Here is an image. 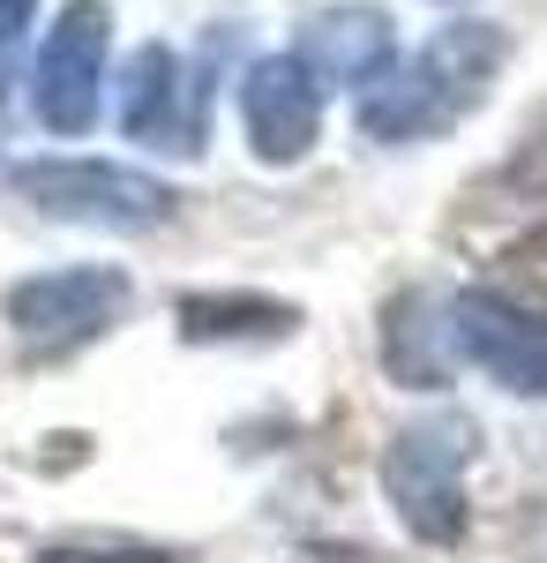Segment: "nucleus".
Returning <instances> with one entry per match:
<instances>
[{
    "label": "nucleus",
    "instance_id": "f257e3e1",
    "mask_svg": "<svg viewBox=\"0 0 547 563\" xmlns=\"http://www.w3.org/2000/svg\"><path fill=\"white\" fill-rule=\"evenodd\" d=\"M503 68V31L495 23H443L413 60H390L376 84L360 90V129L376 143H427L458 129L480 106V90Z\"/></svg>",
    "mask_w": 547,
    "mask_h": 563
},
{
    "label": "nucleus",
    "instance_id": "f03ea898",
    "mask_svg": "<svg viewBox=\"0 0 547 563\" xmlns=\"http://www.w3.org/2000/svg\"><path fill=\"white\" fill-rule=\"evenodd\" d=\"M15 188L38 203L45 218H68V225H105V233H150L172 218V188L150 174H127L105 158H31Z\"/></svg>",
    "mask_w": 547,
    "mask_h": 563
},
{
    "label": "nucleus",
    "instance_id": "7ed1b4c3",
    "mask_svg": "<svg viewBox=\"0 0 547 563\" xmlns=\"http://www.w3.org/2000/svg\"><path fill=\"white\" fill-rule=\"evenodd\" d=\"M465 451H472L465 421H421V429L390 435V451H382V488H390L398 519L435 549H450L465 533Z\"/></svg>",
    "mask_w": 547,
    "mask_h": 563
},
{
    "label": "nucleus",
    "instance_id": "20e7f679",
    "mask_svg": "<svg viewBox=\"0 0 547 563\" xmlns=\"http://www.w3.org/2000/svg\"><path fill=\"white\" fill-rule=\"evenodd\" d=\"M121 308H127V271H105V263L45 271V278H23L8 294V331L31 353H76L98 331H113Z\"/></svg>",
    "mask_w": 547,
    "mask_h": 563
},
{
    "label": "nucleus",
    "instance_id": "39448f33",
    "mask_svg": "<svg viewBox=\"0 0 547 563\" xmlns=\"http://www.w3.org/2000/svg\"><path fill=\"white\" fill-rule=\"evenodd\" d=\"M98 84H105V8L68 0L38 45V98L31 106L53 135H83L98 121Z\"/></svg>",
    "mask_w": 547,
    "mask_h": 563
},
{
    "label": "nucleus",
    "instance_id": "423d86ee",
    "mask_svg": "<svg viewBox=\"0 0 547 563\" xmlns=\"http://www.w3.org/2000/svg\"><path fill=\"white\" fill-rule=\"evenodd\" d=\"M241 129L263 166H293L323 129V76L300 53H263L241 76Z\"/></svg>",
    "mask_w": 547,
    "mask_h": 563
},
{
    "label": "nucleus",
    "instance_id": "0eeeda50",
    "mask_svg": "<svg viewBox=\"0 0 547 563\" xmlns=\"http://www.w3.org/2000/svg\"><path fill=\"white\" fill-rule=\"evenodd\" d=\"M443 331H450V361H472L480 376H495L503 390L547 398V331L517 323V316L495 308L488 294L443 301Z\"/></svg>",
    "mask_w": 547,
    "mask_h": 563
},
{
    "label": "nucleus",
    "instance_id": "6e6552de",
    "mask_svg": "<svg viewBox=\"0 0 547 563\" xmlns=\"http://www.w3.org/2000/svg\"><path fill=\"white\" fill-rule=\"evenodd\" d=\"M180 98H188V68L172 60V45H143L121 76V129L135 143H166V151H172V135H180V151H196L188 143L196 121L180 113Z\"/></svg>",
    "mask_w": 547,
    "mask_h": 563
},
{
    "label": "nucleus",
    "instance_id": "1a4fd4ad",
    "mask_svg": "<svg viewBox=\"0 0 547 563\" xmlns=\"http://www.w3.org/2000/svg\"><path fill=\"white\" fill-rule=\"evenodd\" d=\"M300 60H308L315 76H331V84H360L368 90L398 53H390V23H382L376 8H331V15H315Z\"/></svg>",
    "mask_w": 547,
    "mask_h": 563
},
{
    "label": "nucleus",
    "instance_id": "9d476101",
    "mask_svg": "<svg viewBox=\"0 0 547 563\" xmlns=\"http://www.w3.org/2000/svg\"><path fill=\"white\" fill-rule=\"evenodd\" d=\"M300 316L286 301H255V294H196V301H180V331L188 339H286Z\"/></svg>",
    "mask_w": 547,
    "mask_h": 563
},
{
    "label": "nucleus",
    "instance_id": "9b49d317",
    "mask_svg": "<svg viewBox=\"0 0 547 563\" xmlns=\"http://www.w3.org/2000/svg\"><path fill=\"white\" fill-rule=\"evenodd\" d=\"M480 294H488L495 308H510L517 323L547 331V225L533 233V241H517V249L495 256V278H488Z\"/></svg>",
    "mask_w": 547,
    "mask_h": 563
},
{
    "label": "nucleus",
    "instance_id": "f8f14e48",
    "mask_svg": "<svg viewBox=\"0 0 547 563\" xmlns=\"http://www.w3.org/2000/svg\"><path fill=\"white\" fill-rule=\"evenodd\" d=\"M45 563H172V549H143V541H60Z\"/></svg>",
    "mask_w": 547,
    "mask_h": 563
},
{
    "label": "nucleus",
    "instance_id": "ddd939ff",
    "mask_svg": "<svg viewBox=\"0 0 547 563\" xmlns=\"http://www.w3.org/2000/svg\"><path fill=\"white\" fill-rule=\"evenodd\" d=\"M31 8H38V0H0V60L15 53V38H23V23H31Z\"/></svg>",
    "mask_w": 547,
    "mask_h": 563
},
{
    "label": "nucleus",
    "instance_id": "4468645a",
    "mask_svg": "<svg viewBox=\"0 0 547 563\" xmlns=\"http://www.w3.org/2000/svg\"><path fill=\"white\" fill-rule=\"evenodd\" d=\"M525 556H533V563H547V504H540V519L525 526Z\"/></svg>",
    "mask_w": 547,
    "mask_h": 563
}]
</instances>
